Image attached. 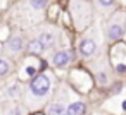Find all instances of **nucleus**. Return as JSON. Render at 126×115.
Masks as SVG:
<instances>
[{"instance_id":"nucleus-1","label":"nucleus","mask_w":126,"mask_h":115,"mask_svg":"<svg viewBox=\"0 0 126 115\" xmlns=\"http://www.w3.org/2000/svg\"><path fill=\"white\" fill-rule=\"evenodd\" d=\"M48 89H50V79L45 74L35 76V79L31 81V93L35 96H45Z\"/></svg>"},{"instance_id":"nucleus-2","label":"nucleus","mask_w":126,"mask_h":115,"mask_svg":"<svg viewBox=\"0 0 126 115\" xmlns=\"http://www.w3.org/2000/svg\"><path fill=\"white\" fill-rule=\"evenodd\" d=\"M95 50H97V45H95L93 40H83V41L79 43V53H81L83 57H90V55H93Z\"/></svg>"},{"instance_id":"nucleus-3","label":"nucleus","mask_w":126,"mask_h":115,"mask_svg":"<svg viewBox=\"0 0 126 115\" xmlns=\"http://www.w3.org/2000/svg\"><path fill=\"white\" fill-rule=\"evenodd\" d=\"M54 65L55 67H66L69 62H71V53L69 52H57L52 58Z\"/></svg>"},{"instance_id":"nucleus-4","label":"nucleus","mask_w":126,"mask_h":115,"mask_svg":"<svg viewBox=\"0 0 126 115\" xmlns=\"http://www.w3.org/2000/svg\"><path fill=\"white\" fill-rule=\"evenodd\" d=\"M83 113H85V105L81 101H76V103L69 105L67 110H66V115H83Z\"/></svg>"},{"instance_id":"nucleus-5","label":"nucleus","mask_w":126,"mask_h":115,"mask_svg":"<svg viewBox=\"0 0 126 115\" xmlns=\"http://www.w3.org/2000/svg\"><path fill=\"white\" fill-rule=\"evenodd\" d=\"M107 36H109L110 40H117V38H121V36H123V28H121L119 24H112V26L109 28Z\"/></svg>"},{"instance_id":"nucleus-6","label":"nucleus","mask_w":126,"mask_h":115,"mask_svg":"<svg viewBox=\"0 0 126 115\" xmlns=\"http://www.w3.org/2000/svg\"><path fill=\"white\" fill-rule=\"evenodd\" d=\"M28 48H30V52H31V53H36V55H38V53H42V52L45 50V46L40 43V40H31V41H30V45H28Z\"/></svg>"},{"instance_id":"nucleus-7","label":"nucleus","mask_w":126,"mask_h":115,"mask_svg":"<svg viewBox=\"0 0 126 115\" xmlns=\"http://www.w3.org/2000/svg\"><path fill=\"white\" fill-rule=\"evenodd\" d=\"M9 48H11L12 52H19V50L23 48V40H21L19 36L11 38V41H9Z\"/></svg>"},{"instance_id":"nucleus-8","label":"nucleus","mask_w":126,"mask_h":115,"mask_svg":"<svg viewBox=\"0 0 126 115\" xmlns=\"http://www.w3.org/2000/svg\"><path fill=\"white\" fill-rule=\"evenodd\" d=\"M48 115H66V110L62 105H52L48 110Z\"/></svg>"},{"instance_id":"nucleus-9","label":"nucleus","mask_w":126,"mask_h":115,"mask_svg":"<svg viewBox=\"0 0 126 115\" xmlns=\"http://www.w3.org/2000/svg\"><path fill=\"white\" fill-rule=\"evenodd\" d=\"M38 40H40V43H42L45 48H47V46H50V45L54 43V36H52V34H48V33H47V34H42Z\"/></svg>"},{"instance_id":"nucleus-10","label":"nucleus","mask_w":126,"mask_h":115,"mask_svg":"<svg viewBox=\"0 0 126 115\" xmlns=\"http://www.w3.org/2000/svg\"><path fill=\"white\" fill-rule=\"evenodd\" d=\"M9 62L7 60H4V58H0V76H5L7 72H9Z\"/></svg>"},{"instance_id":"nucleus-11","label":"nucleus","mask_w":126,"mask_h":115,"mask_svg":"<svg viewBox=\"0 0 126 115\" xmlns=\"http://www.w3.org/2000/svg\"><path fill=\"white\" fill-rule=\"evenodd\" d=\"M30 5L35 7V9H40V7H45V2H40V0H33V2H30Z\"/></svg>"},{"instance_id":"nucleus-12","label":"nucleus","mask_w":126,"mask_h":115,"mask_svg":"<svg viewBox=\"0 0 126 115\" xmlns=\"http://www.w3.org/2000/svg\"><path fill=\"white\" fill-rule=\"evenodd\" d=\"M16 94H19V86H11V96H16Z\"/></svg>"},{"instance_id":"nucleus-13","label":"nucleus","mask_w":126,"mask_h":115,"mask_svg":"<svg viewBox=\"0 0 126 115\" xmlns=\"http://www.w3.org/2000/svg\"><path fill=\"white\" fill-rule=\"evenodd\" d=\"M26 72H28L30 76H33V74H35V69H33V67H28V69H26Z\"/></svg>"},{"instance_id":"nucleus-14","label":"nucleus","mask_w":126,"mask_h":115,"mask_svg":"<svg viewBox=\"0 0 126 115\" xmlns=\"http://www.w3.org/2000/svg\"><path fill=\"white\" fill-rule=\"evenodd\" d=\"M98 81H102V82H105V74H98Z\"/></svg>"},{"instance_id":"nucleus-15","label":"nucleus","mask_w":126,"mask_h":115,"mask_svg":"<svg viewBox=\"0 0 126 115\" xmlns=\"http://www.w3.org/2000/svg\"><path fill=\"white\" fill-rule=\"evenodd\" d=\"M100 5H112V2H107V0H102Z\"/></svg>"},{"instance_id":"nucleus-16","label":"nucleus","mask_w":126,"mask_h":115,"mask_svg":"<svg viewBox=\"0 0 126 115\" xmlns=\"http://www.w3.org/2000/svg\"><path fill=\"white\" fill-rule=\"evenodd\" d=\"M123 108H124V110H126V101H123Z\"/></svg>"}]
</instances>
